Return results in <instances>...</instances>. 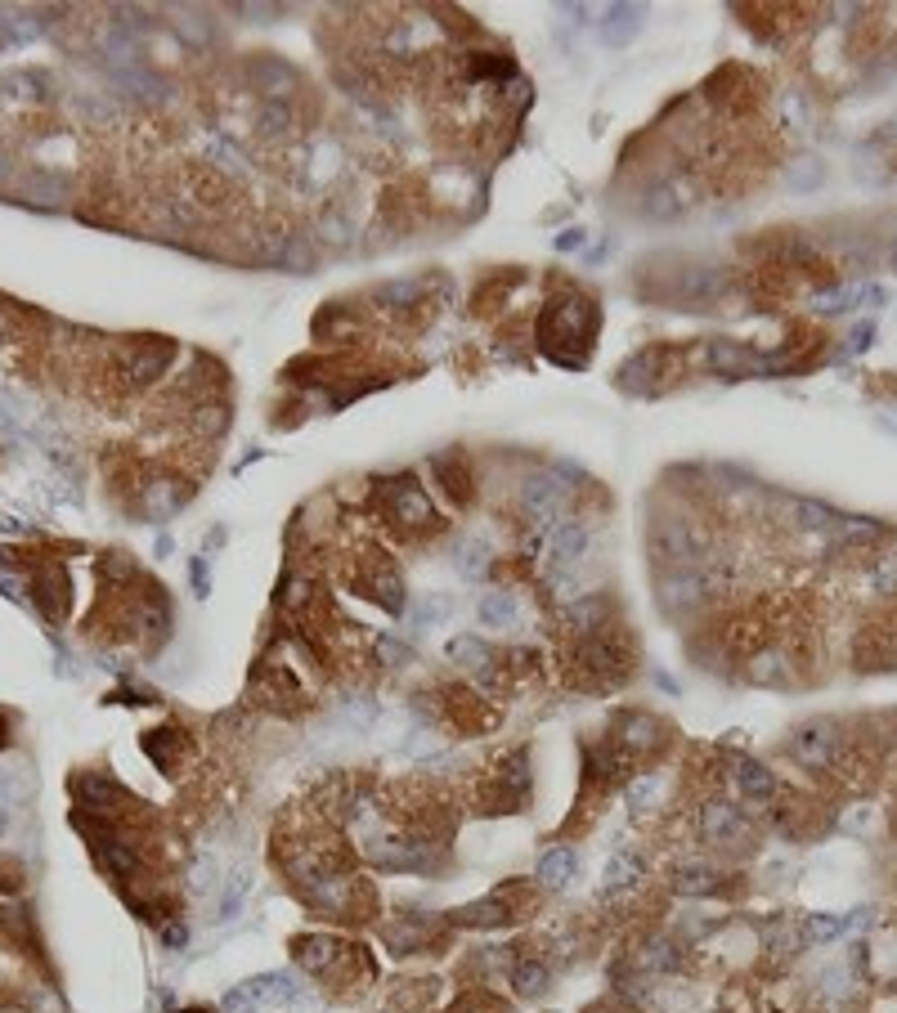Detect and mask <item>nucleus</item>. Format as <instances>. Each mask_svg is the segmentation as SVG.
Masks as SVG:
<instances>
[{"label": "nucleus", "mask_w": 897, "mask_h": 1013, "mask_svg": "<svg viewBox=\"0 0 897 1013\" xmlns=\"http://www.w3.org/2000/svg\"><path fill=\"white\" fill-rule=\"evenodd\" d=\"M655 552L669 561V570H700V561H705V534H700V525H691V520H664L660 529H655Z\"/></svg>", "instance_id": "f257e3e1"}, {"label": "nucleus", "mask_w": 897, "mask_h": 1013, "mask_svg": "<svg viewBox=\"0 0 897 1013\" xmlns=\"http://www.w3.org/2000/svg\"><path fill=\"white\" fill-rule=\"evenodd\" d=\"M839 731L830 727V722H803L799 731L790 736V754L794 762H803V767H830V762L839 758Z\"/></svg>", "instance_id": "f03ea898"}, {"label": "nucleus", "mask_w": 897, "mask_h": 1013, "mask_svg": "<svg viewBox=\"0 0 897 1013\" xmlns=\"http://www.w3.org/2000/svg\"><path fill=\"white\" fill-rule=\"evenodd\" d=\"M709 597V583L700 579V570H669L660 579V606L669 610V615H691V610H700Z\"/></svg>", "instance_id": "7ed1b4c3"}, {"label": "nucleus", "mask_w": 897, "mask_h": 1013, "mask_svg": "<svg viewBox=\"0 0 897 1013\" xmlns=\"http://www.w3.org/2000/svg\"><path fill=\"white\" fill-rule=\"evenodd\" d=\"M521 503L534 511V516H557L561 507L570 503V480L557 476V471H539L521 485Z\"/></svg>", "instance_id": "20e7f679"}, {"label": "nucleus", "mask_w": 897, "mask_h": 1013, "mask_svg": "<svg viewBox=\"0 0 897 1013\" xmlns=\"http://www.w3.org/2000/svg\"><path fill=\"white\" fill-rule=\"evenodd\" d=\"M548 552H552V561H557L561 570H570V565L584 561V552H588V529L575 525V520H561V525H552Z\"/></svg>", "instance_id": "39448f33"}, {"label": "nucleus", "mask_w": 897, "mask_h": 1013, "mask_svg": "<svg viewBox=\"0 0 897 1013\" xmlns=\"http://www.w3.org/2000/svg\"><path fill=\"white\" fill-rule=\"evenodd\" d=\"M700 830L714 843H736L745 834V816L736 812L732 803H709L705 812H700Z\"/></svg>", "instance_id": "423d86ee"}, {"label": "nucleus", "mask_w": 897, "mask_h": 1013, "mask_svg": "<svg viewBox=\"0 0 897 1013\" xmlns=\"http://www.w3.org/2000/svg\"><path fill=\"white\" fill-rule=\"evenodd\" d=\"M637 879H642V857H637V852H615V857L606 861V875H601V892H606V897H624Z\"/></svg>", "instance_id": "0eeeda50"}, {"label": "nucleus", "mask_w": 897, "mask_h": 1013, "mask_svg": "<svg viewBox=\"0 0 897 1013\" xmlns=\"http://www.w3.org/2000/svg\"><path fill=\"white\" fill-rule=\"evenodd\" d=\"M709 364H714L718 373L745 377V373H758V368H763V359H758L754 350L736 346V341H714V346H709Z\"/></svg>", "instance_id": "6e6552de"}, {"label": "nucleus", "mask_w": 897, "mask_h": 1013, "mask_svg": "<svg viewBox=\"0 0 897 1013\" xmlns=\"http://www.w3.org/2000/svg\"><path fill=\"white\" fill-rule=\"evenodd\" d=\"M821 538H826L830 547H839V543H844V547L848 543H871V538H880V525H875V520H866V516H848V511L839 516V511H835V520H830V529Z\"/></svg>", "instance_id": "1a4fd4ad"}, {"label": "nucleus", "mask_w": 897, "mask_h": 1013, "mask_svg": "<svg viewBox=\"0 0 897 1013\" xmlns=\"http://www.w3.org/2000/svg\"><path fill=\"white\" fill-rule=\"evenodd\" d=\"M247 892H252V870H247V866H229L225 879H220V910H216V915L220 919L243 915Z\"/></svg>", "instance_id": "9d476101"}, {"label": "nucleus", "mask_w": 897, "mask_h": 1013, "mask_svg": "<svg viewBox=\"0 0 897 1013\" xmlns=\"http://www.w3.org/2000/svg\"><path fill=\"white\" fill-rule=\"evenodd\" d=\"M539 884L552 892H566L575 884V852L570 848H552L539 857Z\"/></svg>", "instance_id": "9b49d317"}, {"label": "nucleus", "mask_w": 897, "mask_h": 1013, "mask_svg": "<svg viewBox=\"0 0 897 1013\" xmlns=\"http://www.w3.org/2000/svg\"><path fill=\"white\" fill-rule=\"evenodd\" d=\"M95 857H99V866L113 870V875H135V870H140V852H135L126 839H108V834H99Z\"/></svg>", "instance_id": "f8f14e48"}, {"label": "nucleus", "mask_w": 897, "mask_h": 1013, "mask_svg": "<svg viewBox=\"0 0 897 1013\" xmlns=\"http://www.w3.org/2000/svg\"><path fill=\"white\" fill-rule=\"evenodd\" d=\"M732 776H736V785H741L745 798H772L776 794V776L763 767V762H754V758H736L732 762Z\"/></svg>", "instance_id": "ddd939ff"}, {"label": "nucleus", "mask_w": 897, "mask_h": 1013, "mask_svg": "<svg viewBox=\"0 0 897 1013\" xmlns=\"http://www.w3.org/2000/svg\"><path fill=\"white\" fill-rule=\"evenodd\" d=\"M476 610H480V624L498 628V633H503V628H512L516 619H521V606H516V597H507V592H485Z\"/></svg>", "instance_id": "4468645a"}, {"label": "nucleus", "mask_w": 897, "mask_h": 1013, "mask_svg": "<svg viewBox=\"0 0 897 1013\" xmlns=\"http://www.w3.org/2000/svg\"><path fill=\"white\" fill-rule=\"evenodd\" d=\"M453 561H458V570L467 574V579H480L489 565V538L485 534H467L453 543Z\"/></svg>", "instance_id": "2eb2a0df"}, {"label": "nucleus", "mask_w": 897, "mask_h": 1013, "mask_svg": "<svg viewBox=\"0 0 897 1013\" xmlns=\"http://www.w3.org/2000/svg\"><path fill=\"white\" fill-rule=\"evenodd\" d=\"M449 615H453V601L445 597V592H427V597L413 601L409 628H413V633H427V628H436L440 619H449Z\"/></svg>", "instance_id": "dca6fc26"}, {"label": "nucleus", "mask_w": 897, "mask_h": 1013, "mask_svg": "<svg viewBox=\"0 0 897 1013\" xmlns=\"http://www.w3.org/2000/svg\"><path fill=\"white\" fill-rule=\"evenodd\" d=\"M341 955V942L337 937H301L297 946V960L305 973H328V964Z\"/></svg>", "instance_id": "f3484780"}, {"label": "nucleus", "mask_w": 897, "mask_h": 1013, "mask_svg": "<svg viewBox=\"0 0 897 1013\" xmlns=\"http://www.w3.org/2000/svg\"><path fill=\"white\" fill-rule=\"evenodd\" d=\"M745 673H749V682H758V686H781V682H790V664H785V655L781 650H758L754 659L745 664Z\"/></svg>", "instance_id": "a211bd4d"}, {"label": "nucleus", "mask_w": 897, "mask_h": 1013, "mask_svg": "<svg viewBox=\"0 0 897 1013\" xmlns=\"http://www.w3.org/2000/svg\"><path fill=\"white\" fill-rule=\"evenodd\" d=\"M624 745H628V754H646V749H655L660 745V727H655L646 713H637V718H624Z\"/></svg>", "instance_id": "6ab92c4d"}, {"label": "nucleus", "mask_w": 897, "mask_h": 1013, "mask_svg": "<svg viewBox=\"0 0 897 1013\" xmlns=\"http://www.w3.org/2000/svg\"><path fill=\"white\" fill-rule=\"evenodd\" d=\"M445 655H449V659H453V664H458V668H471V673H476V677H480V673H485V668H489V650L480 646L476 637H453Z\"/></svg>", "instance_id": "aec40b11"}, {"label": "nucleus", "mask_w": 897, "mask_h": 1013, "mask_svg": "<svg viewBox=\"0 0 897 1013\" xmlns=\"http://www.w3.org/2000/svg\"><path fill=\"white\" fill-rule=\"evenodd\" d=\"M391 498H395V507H400V516L404 520H413V525H422V520L431 516V507H427V498H422V489L418 485H391Z\"/></svg>", "instance_id": "412c9836"}, {"label": "nucleus", "mask_w": 897, "mask_h": 1013, "mask_svg": "<svg viewBox=\"0 0 897 1013\" xmlns=\"http://www.w3.org/2000/svg\"><path fill=\"white\" fill-rule=\"evenodd\" d=\"M184 503V494L175 485H166V480H153L149 494H144V507L153 511V516H175V507Z\"/></svg>", "instance_id": "4be33fe9"}, {"label": "nucleus", "mask_w": 897, "mask_h": 1013, "mask_svg": "<svg viewBox=\"0 0 897 1013\" xmlns=\"http://www.w3.org/2000/svg\"><path fill=\"white\" fill-rule=\"evenodd\" d=\"M803 937H808L812 946L839 942V937H844V919H835V915H808V924H803Z\"/></svg>", "instance_id": "5701e85b"}, {"label": "nucleus", "mask_w": 897, "mask_h": 1013, "mask_svg": "<svg viewBox=\"0 0 897 1013\" xmlns=\"http://www.w3.org/2000/svg\"><path fill=\"white\" fill-rule=\"evenodd\" d=\"M673 884H678L682 897H700V892H714L718 888V875L709 866H687L678 879H673Z\"/></svg>", "instance_id": "b1692460"}, {"label": "nucleus", "mask_w": 897, "mask_h": 1013, "mask_svg": "<svg viewBox=\"0 0 897 1013\" xmlns=\"http://www.w3.org/2000/svg\"><path fill=\"white\" fill-rule=\"evenodd\" d=\"M81 794H86V803L95 807V812H104V807H113L117 798H122V789H117L113 780H104V776H86L81 780Z\"/></svg>", "instance_id": "393cba45"}, {"label": "nucleus", "mask_w": 897, "mask_h": 1013, "mask_svg": "<svg viewBox=\"0 0 897 1013\" xmlns=\"http://www.w3.org/2000/svg\"><path fill=\"white\" fill-rule=\"evenodd\" d=\"M642 969L646 973H673V969H678V946L664 942V937H660V942H651V946H646V955H642Z\"/></svg>", "instance_id": "a878e982"}, {"label": "nucleus", "mask_w": 897, "mask_h": 1013, "mask_svg": "<svg viewBox=\"0 0 897 1013\" xmlns=\"http://www.w3.org/2000/svg\"><path fill=\"white\" fill-rule=\"evenodd\" d=\"M866 579H871V588L884 592V597H889V592H897V547H889V552H884L880 561L871 565V574H866Z\"/></svg>", "instance_id": "bb28decb"}, {"label": "nucleus", "mask_w": 897, "mask_h": 1013, "mask_svg": "<svg viewBox=\"0 0 897 1013\" xmlns=\"http://www.w3.org/2000/svg\"><path fill=\"white\" fill-rule=\"evenodd\" d=\"M794 520H799V529H812V534H826L830 520H835V511L826 503H794Z\"/></svg>", "instance_id": "cd10ccee"}, {"label": "nucleus", "mask_w": 897, "mask_h": 1013, "mask_svg": "<svg viewBox=\"0 0 897 1013\" xmlns=\"http://www.w3.org/2000/svg\"><path fill=\"white\" fill-rule=\"evenodd\" d=\"M516 991H521V996H539L543 987H548V969H543V964H534V960H525V964H516Z\"/></svg>", "instance_id": "c85d7f7f"}, {"label": "nucleus", "mask_w": 897, "mask_h": 1013, "mask_svg": "<svg viewBox=\"0 0 897 1013\" xmlns=\"http://www.w3.org/2000/svg\"><path fill=\"white\" fill-rule=\"evenodd\" d=\"M0 431L5 435H27V422H23V408H18V399L9 395L5 386H0Z\"/></svg>", "instance_id": "c756f323"}, {"label": "nucleus", "mask_w": 897, "mask_h": 1013, "mask_svg": "<svg viewBox=\"0 0 897 1013\" xmlns=\"http://www.w3.org/2000/svg\"><path fill=\"white\" fill-rule=\"evenodd\" d=\"M664 789V780L660 776H642V780H633V785H628V807H633V812H646V807L655 803V794H660Z\"/></svg>", "instance_id": "7c9ffc66"}, {"label": "nucleus", "mask_w": 897, "mask_h": 1013, "mask_svg": "<svg viewBox=\"0 0 897 1013\" xmlns=\"http://www.w3.org/2000/svg\"><path fill=\"white\" fill-rule=\"evenodd\" d=\"M373 301L377 305H409V301H418V287L413 283H382L373 292Z\"/></svg>", "instance_id": "2f4dec72"}, {"label": "nucleus", "mask_w": 897, "mask_h": 1013, "mask_svg": "<svg viewBox=\"0 0 897 1013\" xmlns=\"http://www.w3.org/2000/svg\"><path fill=\"white\" fill-rule=\"evenodd\" d=\"M220 1009H225V1013H261V1000L252 996V987H238V991H229Z\"/></svg>", "instance_id": "473e14b6"}, {"label": "nucleus", "mask_w": 897, "mask_h": 1013, "mask_svg": "<svg viewBox=\"0 0 897 1013\" xmlns=\"http://www.w3.org/2000/svg\"><path fill=\"white\" fill-rule=\"evenodd\" d=\"M211 162H220V166H229V171H243V157H238V148L229 144V139H211Z\"/></svg>", "instance_id": "72a5a7b5"}, {"label": "nucleus", "mask_w": 897, "mask_h": 1013, "mask_svg": "<svg viewBox=\"0 0 897 1013\" xmlns=\"http://www.w3.org/2000/svg\"><path fill=\"white\" fill-rule=\"evenodd\" d=\"M0 592H5L9 601H18V606H27V588H23V579H14V574H5V570H0Z\"/></svg>", "instance_id": "f704fd0d"}, {"label": "nucleus", "mask_w": 897, "mask_h": 1013, "mask_svg": "<svg viewBox=\"0 0 897 1013\" xmlns=\"http://www.w3.org/2000/svg\"><path fill=\"white\" fill-rule=\"evenodd\" d=\"M211 884H216V875H211V857H202L198 866H193V888H198V892H207Z\"/></svg>", "instance_id": "c9c22d12"}, {"label": "nucleus", "mask_w": 897, "mask_h": 1013, "mask_svg": "<svg viewBox=\"0 0 897 1013\" xmlns=\"http://www.w3.org/2000/svg\"><path fill=\"white\" fill-rule=\"evenodd\" d=\"M377 650H382L386 664H400V659H404V646L395 637H382V641H377Z\"/></svg>", "instance_id": "e433bc0d"}, {"label": "nucleus", "mask_w": 897, "mask_h": 1013, "mask_svg": "<svg viewBox=\"0 0 897 1013\" xmlns=\"http://www.w3.org/2000/svg\"><path fill=\"white\" fill-rule=\"evenodd\" d=\"M193 592H198V597H207V592H211V583H207V561H193Z\"/></svg>", "instance_id": "4c0bfd02"}, {"label": "nucleus", "mask_w": 897, "mask_h": 1013, "mask_svg": "<svg viewBox=\"0 0 897 1013\" xmlns=\"http://www.w3.org/2000/svg\"><path fill=\"white\" fill-rule=\"evenodd\" d=\"M871 332H875L871 323H857V328H853V341H848V350H866V346H871Z\"/></svg>", "instance_id": "58836bf2"}, {"label": "nucleus", "mask_w": 897, "mask_h": 1013, "mask_svg": "<svg viewBox=\"0 0 897 1013\" xmlns=\"http://www.w3.org/2000/svg\"><path fill=\"white\" fill-rule=\"evenodd\" d=\"M5 821H9V789H5V780H0V834H5Z\"/></svg>", "instance_id": "ea45409f"}, {"label": "nucleus", "mask_w": 897, "mask_h": 1013, "mask_svg": "<svg viewBox=\"0 0 897 1013\" xmlns=\"http://www.w3.org/2000/svg\"><path fill=\"white\" fill-rule=\"evenodd\" d=\"M166 946H184V928H180V924L166 928Z\"/></svg>", "instance_id": "a19ab883"}, {"label": "nucleus", "mask_w": 897, "mask_h": 1013, "mask_svg": "<svg viewBox=\"0 0 897 1013\" xmlns=\"http://www.w3.org/2000/svg\"><path fill=\"white\" fill-rule=\"evenodd\" d=\"M889 260H893V265H897V243H893V247H889Z\"/></svg>", "instance_id": "79ce46f5"}]
</instances>
